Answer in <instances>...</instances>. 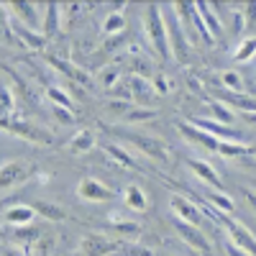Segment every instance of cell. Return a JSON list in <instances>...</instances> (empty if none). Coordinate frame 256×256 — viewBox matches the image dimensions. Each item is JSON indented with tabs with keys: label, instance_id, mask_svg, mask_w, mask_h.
Masks as SVG:
<instances>
[{
	"label": "cell",
	"instance_id": "6da1fadb",
	"mask_svg": "<svg viewBox=\"0 0 256 256\" xmlns=\"http://www.w3.org/2000/svg\"><path fill=\"white\" fill-rule=\"evenodd\" d=\"M144 31L148 36V44L154 46V52L159 54V59H169L172 52H169V41H166V28H164V18L159 6H146L144 10Z\"/></svg>",
	"mask_w": 256,
	"mask_h": 256
},
{
	"label": "cell",
	"instance_id": "7a4b0ae2",
	"mask_svg": "<svg viewBox=\"0 0 256 256\" xmlns=\"http://www.w3.org/2000/svg\"><path fill=\"white\" fill-rule=\"evenodd\" d=\"M0 128H6L8 134H16V136L26 138V141H34V144H52L54 141L49 131L28 123L26 118H13V110L3 108V105H0Z\"/></svg>",
	"mask_w": 256,
	"mask_h": 256
},
{
	"label": "cell",
	"instance_id": "3957f363",
	"mask_svg": "<svg viewBox=\"0 0 256 256\" xmlns=\"http://www.w3.org/2000/svg\"><path fill=\"white\" fill-rule=\"evenodd\" d=\"M113 134L123 136L131 146H136L146 159L159 162V164H166V162H169V148L164 146V141L148 136V134H138V131H113Z\"/></svg>",
	"mask_w": 256,
	"mask_h": 256
},
{
	"label": "cell",
	"instance_id": "277c9868",
	"mask_svg": "<svg viewBox=\"0 0 256 256\" xmlns=\"http://www.w3.org/2000/svg\"><path fill=\"white\" fill-rule=\"evenodd\" d=\"M162 16L164 18V28H166V41H169V52H174L177 59H187V38H184V31H182V20L177 18V10H174V3L169 6H159Z\"/></svg>",
	"mask_w": 256,
	"mask_h": 256
},
{
	"label": "cell",
	"instance_id": "5b68a950",
	"mask_svg": "<svg viewBox=\"0 0 256 256\" xmlns=\"http://www.w3.org/2000/svg\"><path fill=\"white\" fill-rule=\"evenodd\" d=\"M210 216L223 220V226H226V230H228V236H230L228 241H233L241 251H246V254H251V256H254V248H256V244H254V241H256V238H254V233H251L246 226L236 223L230 216H220V212H216V210H210Z\"/></svg>",
	"mask_w": 256,
	"mask_h": 256
},
{
	"label": "cell",
	"instance_id": "8992f818",
	"mask_svg": "<svg viewBox=\"0 0 256 256\" xmlns=\"http://www.w3.org/2000/svg\"><path fill=\"white\" fill-rule=\"evenodd\" d=\"M187 123L198 126L200 131H205L208 136L218 138V141H228V144H248V141L241 136V131H236L233 126H220V123H216V120H208V118H190Z\"/></svg>",
	"mask_w": 256,
	"mask_h": 256
},
{
	"label": "cell",
	"instance_id": "52a82bcc",
	"mask_svg": "<svg viewBox=\"0 0 256 256\" xmlns=\"http://www.w3.org/2000/svg\"><path fill=\"white\" fill-rule=\"evenodd\" d=\"M6 13H10L8 18L18 20V24H24L26 28L36 31V26L41 24V16L38 10H44V6H36V3H24V0H18V3H3Z\"/></svg>",
	"mask_w": 256,
	"mask_h": 256
},
{
	"label": "cell",
	"instance_id": "ba28073f",
	"mask_svg": "<svg viewBox=\"0 0 256 256\" xmlns=\"http://www.w3.org/2000/svg\"><path fill=\"white\" fill-rule=\"evenodd\" d=\"M84 256H110L120 248V241L108 238V236H100V233H88L80 244Z\"/></svg>",
	"mask_w": 256,
	"mask_h": 256
},
{
	"label": "cell",
	"instance_id": "9c48e42d",
	"mask_svg": "<svg viewBox=\"0 0 256 256\" xmlns=\"http://www.w3.org/2000/svg\"><path fill=\"white\" fill-rule=\"evenodd\" d=\"M77 195L84 200V202H108L116 198V192L110 187H105L100 180L95 177H84L80 184H77Z\"/></svg>",
	"mask_w": 256,
	"mask_h": 256
},
{
	"label": "cell",
	"instance_id": "30bf717a",
	"mask_svg": "<svg viewBox=\"0 0 256 256\" xmlns=\"http://www.w3.org/2000/svg\"><path fill=\"white\" fill-rule=\"evenodd\" d=\"M169 208H172V212L177 216V220H182V223H187V226H195V228H200L202 216H200V210H198L195 205H192L187 198L174 195L172 200H169Z\"/></svg>",
	"mask_w": 256,
	"mask_h": 256
},
{
	"label": "cell",
	"instance_id": "8fae6325",
	"mask_svg": "<svg viewBox=\"0 0 256 256\" xmlns=\"http://www.w3.org/2000/svg\"><path fill=\"white\" fill-rule=\"evenodd\" d=\"M28 177V166L24 162H8L0 166V192H6L16 184H20Z\"/></svg>",
	"mask_w": 256,
	"mask_h": 256
},
{
	"label": "cell",
	"instance_id": "7c38bea8",
	"mask_svg": "<svg viewBox=\"0 0 256 256\" xmlns=\"http://www.w3.org/2000/svg\"><path fill=\"white\" fill-rule=\"evenodd\" d=\"M174 228H177V233H180V236H182L192 248H198V251H202V254H212L210 241L202 236V230H200V228L187 226V223H182V220H174Z\"/></svg>",
	"mask_w": 256,
	"mask_h": 256
},
{
	"label": "cell",
	"instance_id": "4fadbf2b",
	"mask_svg": "<svg viewBox=\"0 0 256 256\" xmlns=\"http://www.w3.org/2000/svg\"><path fill=\"white\" fill-rule=\"evenodd\" d=\"M177 128L182 131V136L187 138V141H192V144H198V146H202V148H208V152H216L218 148V138H212V136H208L205 131H200L198 126H192V123H187V120H182V123H177Z\"/></svg>",
	"mask_w": 256,
	"mask_h": 256
},
{
	"label": "cell",
	"instance_id": "5bb4252c",
	"mask_svg": "<svg viewBox=\"0 0 256 256\" xmlns=\"http://www.w3.org/2000/svg\"><path fill=\"white\" fill-rule=\"evenodd\" d=\"M8 24H10V31H13V36L18 38V44H20V46H28V49H41V46L46 44V38L41 36V34H36V31L26 28L24 24H18V20L8 18Z\"/></svg>",
	"mask_w": 256,
	"mask_h": 256
},
{
	"label": "cell",
	"instance_id": "9a60e30c",
	"mask_svg": "<svg viewBox=\"0 0 256 256\" xmlns=\"http://www.w3.org/2000/svg\"><path fill=\"white\" fill-rule=\"evenodd\" d=\"M46 62L52 64L54 70H59L64 77H70V80H74V82L84 84V88H92V80H90V74L84 72V70H80V67H74L72 62H64V59H56V56H46Z\"/></svg>",
	"mask_w": 256,
	"mask_h": 256
},
{
	"label": "cell",
	"instance_id": "2e32d148",
	"mask_svg": "<svg viewBox=\"0 0 256 256\" xmlns=\"http://www.w3.org/2000/svg\"><path fill=\"white\" fill-rule=\"evenodd\" d=\"M195 13L200 16V20H202V26L208 28L210 38H216V36H220V34H223L220 18L216 16V8H212L210 3H195Z\"/></svg>",
	"mask_w": 256,
	"mask_h": 256
},
{
	"label": "cell",
	"instance_id": "e0dca14e",
	"mask_svg": "<svg viewBox=\"0 0 256 256\" xmlns=\"http://www.w3.org/2000/svg\"><path fill=\"white\" fill-rule=\"evenodd\" d=\"M187 166L195 172L205 184H210L212 190H220V177H218V172L212 169L208 162H198V159H187Z\"/></svg>",
	"mask_w": 256,
	"mask_h": 256
},
{
	"label": "cell",
	"instance_id": "ac0fdd59",
	"mask_svg": "<svg viewBox=\"0 0 256 256\" xmlns=\"http://www.w3.org/2000/svg\"><path fill=\"white\" fill-rule=\"evenodd\" d=\"M218 102H228V105H236L238 110H244L246 116H254V110H256V102H254V98L251 95H238V92H228V90H220L218 92Z\"/></svg>",
	"mask_w": 256,
	"mask_h": 256
},
{
	"label": "cell",
	"instance_id": "d6986e66",
	"mask_svg": "<svg viewBox=\"0 0 256 256\" xmlns=\"http://www.w3.org/2000/svg\"><path fill=\"white\" fill-rule=\"evenodd\" d=\"M59 20H62V6L46 3V6H44V28H41V36L52 38V36L59 31Z\"/></svg>",
	"mask_w": 256,
	"mask_h": 256
},
{
	"label": "cell",
	"instance_id": "ffe728a7",
	"mask_svg": "<svg viewBox=\"0 0 256 256\" xmlns=\"http://www.w3.org/2000/svg\"><path fill=\"white\" fill-rule=\"evenodd\" d=\"M31 210L38 212L44 220H64V218H67V212H64L59 205L49 202V200H34L31 202Z\"/></svg>",
	"mask_w": 256,
	"mask_h": 256
},
{
	"label": "cell",
	"instance_id": "44dd1931",
	"mask_svg": "<svg viewBox=\"0 0 256 256\" xmlns=\"http://www.w3.org/2000/svg\"><path fill=\"white\" fill-rule=\"evenodd\" d=\"M123 200H126V205H128V208L136 210V212H144V210L148 208L146 192H144L138 184H128V187H126V192H123Z\"/></svg>",
	"mask_w": 256,
	"mask_h": 256
},
{
	"label": "cell",
	"instance_id": "7402d4cb",
	"mask_svg": "<svg viewBox=\"0 0 256 256\" xmlns=\"http://www.w3.org/2000/svg\"><path fill=\"white\" fill-rule=\"evenodd\" d=\"M205 200L212 205V210L216 212H220V216H230L233 210H236V205H233V200L228 198V195H223L220 190H210L208 195H205Z\"/></svg>",
	"mask_w": 256,
	"mask_h": 256
},
{
	"label": "cell",
	"instance_id": "603a6c76",
	"mask_svg": "<svg viewBox=\"0 0 256 256\" xmlns=\"http://www.w3.org/2000/svg\"><path fill=\"white\" fill-rule=\"evenodd\" d=\"M102 148H105V154H108L113 162H118L120 166H126V169H138V162L128 154L123 146H118V144H105Z\"/></svg>",
	"mask_w": 256,
	"mask_h": 256
},
{
	"label": "cell",
	"instance_id": "cb8c5ba5",
	"mask_svg": "<svg viewBox=\"0 0 256 256\" xmlns=\"http://www.w3.org/2000/svg\"><path fill=\"white\" fill-rule=\"evenodd\" d=\"M216 152L226 159H236V156H254V146L251 144H228V141H220Z\"/></svg>",
	"mask_w": 256,
	"mask_h": 256
},
{
	"label": "cell",
	"instance_id": "d4e9b609",
	"mask_svg": "<svg viewBox=\"0 0 256 256\" xmlns=\"http://www.w3.org/2000/svg\"><path fill=\"white\" fill-rule=\"evenodd\" d=\"M6 223H10V226H28L31 220H34V210H31V205H16V208H10V210H6Z\"/></svg>",
	"mask_w": 256,
	"mask_h": 256
},
{
	"label": "cell",
	"instance_id": "484cf974",
	"mask_svg": "<svg viewBox=\"0 0 256 256\" xmlns=\"http://www.w3.org/2000/svg\"><path fill=\"white\" fill-rule=\"evenodd\" d=\"M6 72H8L10 80H13V88H16L18 98H24V102H28V105H36V95H34V90L28 88V82L20 77L18 72H13V70H6Z\"/></svg>",
	"mask_w": 256,
	"mask_h": 256
},
{
	"label": "cell",
	"instance_id": "4316f807",
	"mask_svg": "<svg viewBox=\"0 0 256 256\" xmlns=\"http://www.w3.org/2000/svg\"><path fill=\"white\" fill-rule=\"evenodd\" d=\"M92 146H95V136H92L90 131H80V134L72 136V141H70V152H72V154H88Z\"/></svg>",
	"mask_w": 256,
	"mask_h": 256
},
{
	"label": "cell",
	"instance_id": "83f0119b",
	"mask_svg": "<svg viewBox=\"0 0 256 256\" xmlns=\"http://www.w3.org/2000/svg\"><path fill=\"white\" fill-rule=\"evenodd\" d=\"M46 88V98L54 102V108H67V110H74V102L70 100V95L64 92L62 88H56V84H44Z\"/></svg>",
	"mask_w": 256,
	"mask_h": 256
},
{
	"label": "cell",
	"instance_id": "f1b7e54d",
	"mask_svg": "<svg viewBox=\"0 0 256 256\" xmlns=\"http://www.w3.org/2000/svg\"><path fill=\"white\" fill-rule=\"evenodd\" d=\"M0 44H6V46H20V44H18V38H16L13 31H10L8 13H6L3 3H0Z\"/></svg>",
	"mask_w": 256,
	"mask_h": 256
},
{
	"label": "cell",
	"instance_id": "f546056e",
	"mask_svg": "<svg viewBox=\"0 0 256 256\" xmlns=\"http://www.w3.org/2000/svg\"><path fill=\"white\" fill-rule=\"evenodd\" d=\"M148 118H156V110L154 108H144V105H134V108L123 116L126 123H141V120H148Z\"/></svg>",
	"mask_w": 256,
	"mask_h": 256
},
{
	"label": "cell",
	"instance_id": "4dcf8cb0",
	"mask_svg": "<svg viewBox=\"0 0 256 256\" xmlns=\"http://www.w3.org/2000/svg\"><path fill=\"white\" fill-rule=\"evenodd\" d=\"M208 105H210L212 116L218 118L220 126H230V123H233V110L228 108V105H223V102H218V100H208Z\"/></svg>",
	"mask_w": 256,
	"mask_h": 256
},
{
	"label": "cell",
	"instance_id": "1f68e13d",
	"mask_svg": "<svg viewBox=\"0 0 256 256\" xmlns=\"http://www.w3.org/2000/svg\"><path fill=\"white\" fill-rule=\"evenodd\" d=\"M220 82L226 84V90H228V92H238V90L244 88V77H241L238 72H233V70L223 72V74H220Z\"/></svg>",
	"mask_w": 256,
	"mask_h": 256
},
{
	"label": "cell",
	"instance_id": "d6a6232c",
	"mask_svg": "<svg viewBox=\"0 0 256 256\" xmlns=\"http://www.w3.org/2000/svg\"><path fill=\"white\" fill-rule=\"evenodd\" d=\"M98 77H100V84H102V88H116V84H118V77H120V72H118L116 64H110V67H102Z\"/></svg>",
	"mask_w": 256,
	"mask_h": 256
},
{
	"label": "cell",
	"instance_id": "836d02e7",
	"mask_svg": "<svg viewBox=\"0 0 256 256\" xmlns=\"http://www.w3.org/2000/svg\"><path fill=\"white\" fill-rule=\"evenodd\" d=\"M123 26H126V18H123L120 13H110V16H108V20L102 24V31L108 34V36H113V34L123 31Z\"/></svg>",
	"mask_w": 256,
	"mask_h": 256
},
{
	"label": "cell",
	"instance_id": "e575fe53",
	"mask_svg": "<svg viewBox=\"0 0 256 256\" xmlns=\"http://www.w3.org/2000/svg\"><path fill=\"white\" fill-rule=\"evenodd\" d=\"M254 49H256V41L248 36V38H244V44H238V49H236V59L238 62H248L251 56H254Z\"/></svg>",
	"mask_w": 256,
	"mask_h": 256
},
{
	"label": "cell",
	"instance_id": "d590c367",
	"mask_svg": "<svg viewBox=\"0 0 256 256\" xmlns=\"http://www.w3.org/2000/svg\"><path fill=\"white\" fill-rule=\"evenodd\" d=\"M131 108H134V102H128V100H110V102H108V110H110L113 116H118V118H123Z\"/></svg>",
	"mask_w": 256,
	"mask_h": 256
},
{
	"label": "cell",
	"instance_id": "8d00e7d4",
	"mask_svg": "<svg viewBox=\"0 0 256 256\" xmlns=\"http://www.w3.org/2000/svg\"><path fill=\"white\" fill-rule=\"evenodd\" d=\"M116 233H123V236H136L138 233V223H131V220H118V223H110Z\"/></svg>",
	"mask_w": 256,
	"mask_h": 256
},
{
	"label": "cell",
	"instance_id": "74e56055",
	"mask_svg": "<svg viewBox=\"0 0 256 256\" xmlns=\"http://www.w3.org/2000/svg\"><path fill=\"white\" fill-rule=\"evenodd\" d=\"M54 118H56L59 123H64V126L74 123V118H72V110H67V108H54Z\"/></svg>",
	"mask_w": 256,
	"mask_h": 256
},
{
	"label": "cell",
	"instance_id": "f35d334b",
	"mask_svg": "<svg viewBox=\"0 0 256 256\" xmlns=\"http://www.w3.org/2000/svg\"><path fill=\"white\" fill-rule=\"evenodd\" d=\"M126 254H128V256H156L152 248H144V246H131Z\"/></svg>",
	"mask_w": 256,
	"mask_h": 256
},
{
	"label": "cell",
	"instance_id": "ab89813d",
	"mask_svg": "<svg viewBox=\"0 0 256 256\" xmlns=\"http://www.w3.org/2000/svg\"><path fill=\"white\" fill-rule=\"evenodd\" d=\"M226 254H228V256H251V254L241 251L236 244H233V241H228V238H226Z\"/></svg>",
	"mask_w": 256,
	"mask_h": 256
},
{
	"label": "cell",
	"instance_id": "60d3db41",
	"mask_svg": "<svg viewBox=\"0 0 256 256\" xmlns=\"http://www.w3.org/2000/svg\"><path fill=\"white\" fill-rule=\"evenodd\" d=\"M154 88L159 90V92H169V84H166V80L159 74V77H154Z\"/></svg>",
	"mask_w": 256,
	"mask_h": 256
},
{
	"label": "cell",
	"instance_id": "b9f144b4",
	"mask_svg": "<svg viewBox=\"0 0 256 256\" xmlns=\"http://www.w3.org/2000/svg\"><path fill=\"white\" fill-rule=\"evenodd\" d=\"M0 256H20V254L13 251V248H3V251H0Z\"/></svg>",
	"mask_w": 256,
	"mask_h": 256
}]
</instances>
